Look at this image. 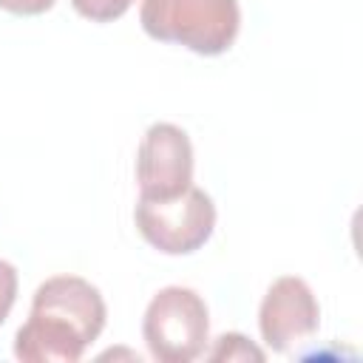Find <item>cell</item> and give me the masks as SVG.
Masks as SVG:
<instances>
[{"label":"cell","mask_w":363,"mask_h":363,"mask_svg":"<svg viewBox=\"0 0 363 363\" xmlns=\"http://www.w3.org/2000/svg\"><path fill=\"white\" fill-rule=\"evenodd\" d=\"M139 23L159 43L184 45L201 57L233 48L241 28L238 0H145Z\"/></svg>","instance_id":"cell-2"},{"label":"cell","mask_w":363,"mask_h":363,"mask_svg":"<svg viewBox=\"0 0 363 363\" xmlns=\"http://www.w3.org/2000/svg\"><path fill=\"white\" fill-rule=\"evenodd\" d=\"M14 301H17V269L14 264L0 258V326L6 323Z\"/></svg>","instance_id":"cell-9"},{"label":"cell","mask_w":363,"mask_h":363,"mask_svg":"<svg viewBox=\"0 0 363 363\" xmlns=\"http://www.w3.org/2000/svg\"><path fill=\"white\" fill-rule=\"evenodd\" d=\"M71 6L91 23H113L133 6V0H71Z\"/></svg>","instance_id":"cell-8"},{"label":"cell","mask_w":363,"mask_h":363,"mask_svg":"<svg viewBox=\"0 0 363 363\" xmlns=\"http://www.w3.org/2000/svg\"><path fill=\"white\" fill-rule=\"evenodd\" d=\"M210 360H264V349H258L255 343H250V337H244L241 332H224L221 337H216V346L207 354Z\"/></svg>","instance_id":"cell-7"},{"label":"cell","mask_w":363,"mask_h":363,"mask_svg":"<svg viewBox=\"0 0 363 363\" xmlns=\"http://www.w3.org/2000/svg\"><path fill=\"white\" fill-rule=\"evenodd\" d=\"M133 221L142 238L164 255H190L201 250L216 230L213 199L190 184L173 199H139Z\"/></svg>","instance_id":"cell-4"},{"label":"cell","mask_w":363,"mask_h":363,"mask_svg":"<svg viewBox=\"0 0 363 363\" xmlns=\"http://www.w3.org/2000/svg\"><path fill=\"white\" fill-rule=\"evenodd\" d=\"M105 301L79 275H54L34 292L28 320L14 335L23 363H77L105 329Z\"/></svg>","instance_id":"cell-1"},{"label":"cell","mask_w":363,"mask_h":363,"mask_svg":"<svg viewBox=\"0 0 363 363\" xmlns=\"http://www.w3.org/2000/svg\"><path fill=\"white\" fill-rule=\"evenodd\" d=\"M139 199H173L193 184V145L173 122H153L136 150Z\"/></svg>","instance_id":"cell-5"},{"label":"cell","mask_w":363,"mask_h":363,"mask_svg":"<svg viewBox=\"0 0 363 363\" xmlns=\"http://www.w3.org/2000/svg\"><path fill=\"white\" fill-rule=\"evenodd\" d=\"M320 326V303L309 284L298 275H281L269 284L261 309L258 329L272 352H292L306 343Z\"/></svg>","instance_id":"cell-6"},{"label":"cell","mask_w":363,"mask_h":363,"mask_svg":"<svg viewBox=\"0 0 363 363\" xmlns=\"http://www.w3.org/2000/svg\"><path fill=\"white\" fill-rule=\"evenodd\" d=\"M57 0H0V9L17 17H37L45 14Z\"/></svg>","instance_id":"cell-10"},{"label":"cell","mask_w":363,"mask_h":363,"mask_svg":"<svg viewBox=\"0 0 363 363\" xmlns=\"http://www.w3.org/2000/svg\"><path fill=\"white\" fill-rule=\"evenodd\" d=\"M142 337L159 363H190L204 354L210 340V312L190 286L159 289L142 318Z\"/></svg>","instance_id":"cell-3"}]
</instances>
